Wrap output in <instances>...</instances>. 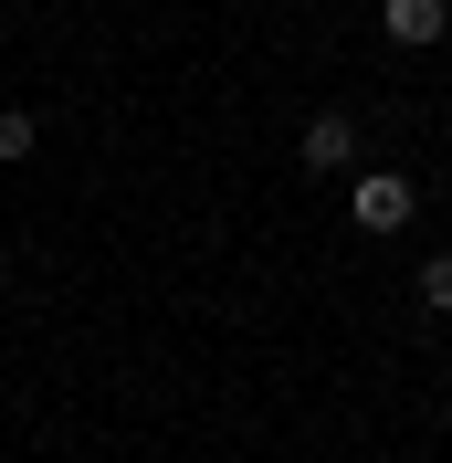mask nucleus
I'll return each mask as SVG.
<instances>
[{
    "instance_id": "5",
    "label": "nucleus",
    "mask_w": 452,
    "mask_h": 463,
    "mask_svg": "<svg viewBox=\"0 0 452 463\" xmlns=\"http://www.w3.org/2000/svg\"><path fill=\"white\" fill-rule=\"evenodd\" d=\"M421 306H431V317H452V253L421 263Z\"/></svg>"
},
{
    "instance_id": "4",
    "label": "nucleus",
    "mask_w": 452,
    "mask_h": 463,
    "mask_svg": "<svg viewBox=\"0 0 452 463\" xmlns=\"http://www.w3.org/2000/svg\"><path fill=\"white\" fill-rule=\"evenodd\" d=\"M32 147H42V127H32L22 106H0V169H11V158H32Z\"/></svg>"
},
{
    "instance_id": "2",
    "label": "nucleus",
    "mask_w": 452,
    "mask_h": 463,
    "mask_svg": "<svg viewBox=\"0 0 452 463\" xmlns=\"http://www.w3.org/2000/svg\"><path fill=\"white\" fill-rule=\"evenodd\" d=\"M306 169H315V179L358 169V116H306Z\"/></svg>"
},
{
    "instance_id": "3",
    "label": "nucleus",
    "mask_w": 452,
    "mask_h": 463,
    "mask_svg": "<svg viewBox=\"0 0 452 463\" xmlns=\"http://www.w3.org/2000/svg\"><path fill=\"white\" fill-rule=\"evenodd\" d=\"M379 22H390V43H442V32H452V0H390Z\"/></svg>"
},
{
    "instance_id": "6",
    "label": "nucleus",
    "mask_w": 452,
    "mask_h": 463,
    "mask_svg": "<svg viewBox=\"0 0 452 463\" xmlns=\"http://www.w3.org/2000/svg\"><path fill=\"white\" fill-rule=\"evenodd\" d=\"M442 390H452V358H442Z\"/></svg>"
},
{
    "instance_id": "1",
    "label": "nucleus",
    "mask_w": 452,
    "mask_h": 463,
    "mask_svg": "<svg viewBox=\"0 0 452 463\" xmlns=\"http://www.w3.org/2000/svg\"><path fill=\"white\" fill-rule=\"evenodd\" d=\"M410 201H421V190H410L400 169H358V179H347V222H358V232H400Z\"/></svg>"
}]
</instances>
